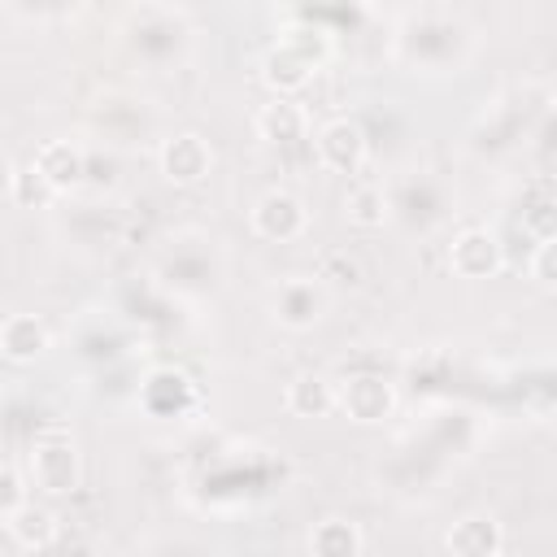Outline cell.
<instances>
[{
    "label": "cell",
    "instance_id": "1",
    "mask_svg": "<svg viewBox=\"0 0 557 557\" xmlns=\"http://www.w3.org/2000/svg\"><path fill=\"white\" fill-rule=\"evenodd\" d=\"M322 52H326V35H322V30H318L313 39H300V30H292V35H283V39L265 52L261 78L270 83L274 96H292V91H300V87L309 83V74L318 70Z\"/></svg>",
    "mask_w": 557,
    "mask_h": 557
},
{
    "label": "cell",
    "instance_id": "2",
    "mask_svg": "<svg viewBox=\"0 0 557 557\" xmlns=\"http://www.w3.org/2000/svg\"><path fill=\"white\" fill-rule=\"evenodd\" d=\"M30 479L44 496H65L78 483V444L65 426H44L30 440Z\"/></svg>",
    "mask_w": 557,
    "mask_h": 557
},
{
    "label": "cell",
    "instance_id": "3",
    "mask_svg": "<svg viewBox=\"0 0 557 557\" xmlns=\"http://www.w3.org/2000/svg\"><path fill=\"white\" fill-rule=\"evenodd\" d=\"M313 152H318V165L322 170H331V174H357L361 161H366V131L352 117H331V122L318 126Z\"/></svg>",
    "mask_w": 557,
    "mask_h": 557
},
{
    "label": "cell",
    "instance_id": "4",
    "mask_svg": "<svg viewBox=\"0 0 557 557\" xmlns=\"http://www.w3.org/2000/svg\"><path fill=\"white\" fill-rule=\"evenodd\" d=\"M305 226H309V213H305L300 196H292L287 187H270V191L252 205V231H257L261 239L287 244V239H296Z\"/></svg>",
    "mask_w": 557,
    "mask_h": 557
},
{
    "label": "cell",
    "instance_id": "5",
    "mask_svg": "<svg viewBox=\"0 0 557 557\" xmlns=\"http://www.w3.org/2000/svg\"><path fill=\"white\" fill-rule=\"evenodd\" d=\"M157 161H161V174H165L170 183L191 187V183H200V178L213 170V148H209L196 131H178V135H170V139L161 144Z\"/></svg>",
    "mask_w": 557,
    "mask_h": 557
},
{
    "label": "cell",
    "instance_id": "6",
    "mask_svg": "<svg viewBox=\"0 0 557 557\" xmlns=\"http://www.w3.org/2000/svg\"><path fill=\"white\" fill-rule=\"evenodd\" d=\"M335 405L352 422H383L396 405V392L383 374H352L344 387H335Z\"/></svg>",
    "mask_w": 557,
    "mask_h": 557
},
{
    "label": "cell",
    "instance_id": "7",
    "mask_svg": "<svg viewBox=\"0 0 557 557\" xmlns=\"http://www.w3.org/2000/svg\"><path fill=\"white\" fill-rule=\"evenodd\" d=\"M448 265H453L461 278H487V274H496V265H500V244H496V235L483 231V226L461 231V235L453 239V248H448Z\"/></svg>",
    "mask_w": 557,
    "mask_h": 557
},
{
    "label": "cell",
    "instance_id": "8",
    "mask_svg": "<svg viewBox=\"0 0 557 557\" xmlns=\"http://www.w3.org/2000/svg\"><path fill=\"white\" fill-rule=\"evenodd\" d=\"M322 283L318 278H287V283H278V292H274V318L283 322V326H292V331H305V326H313L318 318H322Z\"/></svg>",
    "mask_w": 557,
    "mask_h": 557
},
{
    "label": "cell",
    "instance_id": "9",
    "mask_svg": "<svg viewBox=\"0 0 557 557\" xmlns=\"http://www.w3.org/2000/svg\"><path fill=\"white\" fill-rule=\"evenodd\" d=\"M448 553L453 557H500L505 548V535H500V522L487 518V513H466L453 522V531L444 535Z\"/></svg>",
    "mask_w": 557,
    "mask_h": 557
},
{
    "label": "cell",
    "instance_id": "10",
    "mask_svg": "<svg viewBox=\"0 0 557 557\" xmlns=\"http://www.w3.org/2000/svg\"><path fill=\"white\" fill-rule=\"evenodd\" d=\"M48 348V326L35 313H9L0 322V357L26 366Z\"/></svg>",
    "mask_w": 557,
    "mask_h": 557
},
{
    "label": "cell",
    "instance_id": "11",
    "mask_svg": "<svg viewBox=\"0 0 557 557\" xmlns=\"http://www.w3.org/2000/svg\"><path fill=\"white\" fill-rule=\"evenodd\" d=\"M30 165L39 170V178H44L52 191H70V187L83 178V152H78L70 139H48V144L30 157Z\"/></svg>",
    "mask_w": 557,
    "mask_h": 557
},
{
    "label": "cell",
    "instance_id": "12",
    "mask_svg": "<svg viewBox=\"0 0 557 557\" xmlns=\"http://www.w3.org/2000/svg\"><path fill=\"white\" fill-rule=\"evenodd\" d=\"M257 131H261V139H270V144H292V139H305L309 113H305V104H296L292 96H274L270 104L257 109Z\"/></svg>",
    "mask_w": 557,
    "mask_h": 557
},
{
    "label": "cell",
    "instance_id": "13",
    "mask_svg": "<svg viewBox=\"0 0 557 557\" xmlns=\"http://www.w3.org/2000/svg\"><path fill=\"white\" fill-rule=\"evenodd\" d=\"M309 557H361V531L348 518H322L309 531Z\"/></svg>",
    "mask_w": 557,
    "mask_h": 557
},
{
    "label": "cell",
    "instance_id": "14",
    "mask_svg": "<svg viewBox=\"0 0 557 557\" xmlns=\"http://www.w3.org/2000/svg\"><path fill=\"white\" fill-rule=\"evenodd\" d=\"M287 409L300 418H322L335 409V383L322 374H296L287 383Z\"/></svg>",
    "mask_w": 557,
    "mask_h": 557
},
{
    "label": "cell",
    "instance_id": "15",
    "mask_svg": "<svg viewBox=\"0 0 557 557\" xmlns=\"http://www.w3.org/2000/svg\"><path fill=\"white\" fill-rule=\"evenodd\" d=\"M9 531H13V540H17L22 548H48V544L57 540V513H52L48 505L26 500V505L9 518Z\"/></svg>",
    "mask_w": 557,
    "mask_h": 557
},
{
    "label": "cell",
    "instance_id": "16",
    "mask_svg": "<svg viewBox=\"0 0 557 557\" xmlns=\"http://www.w3.org/2000/svg\"><path fill=\"white\" fill-rule=\"evenodd\" d=\"M344 213H348L352 226H366V231L383 226V218H387L383 187H374V183H352L348 196H344Z\"/></svg>",
    "mask_w": 557,
    "mask_h": 557
},
{
    "label": "cell",
    "instance_id": "17",
    "mask_svg": "<svg viewBox=\"0 0 557 557\" xmlns=\"http://www.w3.org/2000/svg\"><path fill=\"white\" fill-rule=\"evenodd\" d=\"M52 196H57V191L39 178V170H35L30 161H26V165H13V196H9V200H17V205L30 209V205H48Z\"/></svg>",
    "mask_w": 557,
    "mask_h": 557
},
{
    "label": "cell",
    "instance_id": "18",
    "mask_svg": "<svg viewBox=\"0 0 557 557\" xmlns=\"http://www.w3.org/2000/svg\"><path fill=\"white\" fill-rule=\"evenodd\" d=\"M26 505V483L13 466H0V522H9Z\"/></svg>",
    "mask_w": 557,
    "mask_h": 557
},
{
    "label": "cell",
    "instance_id": "19",
    "mask_svg": "<svg viewBox=\"0 0 557 557\" xmlns=\"http://www.w3.org/2000/svg\"><path fill=\"white\" fill-rule=\"evenodd\" d=\"M548 261H553V239L544 235V239H540V257H535V278H540L544 287L553 283V265H548Z\"/></svg>",
    "mask_w": 557,
    "mask_h": 557
},
{
    "label": "cell",
    "instance_id": "20",
    "mask_svg": "<svg viewBox=\"0 0 557 557\" xmlns=\"http://www.w3.org/2000/svg\"><path fill=\"white\" fill-rule=\"evenodd\" d=\"M0 196H13V165L0 157Z\"/></svg>",
    "mask_w": 557,
    "mask_h": 557
}]
</instances>
